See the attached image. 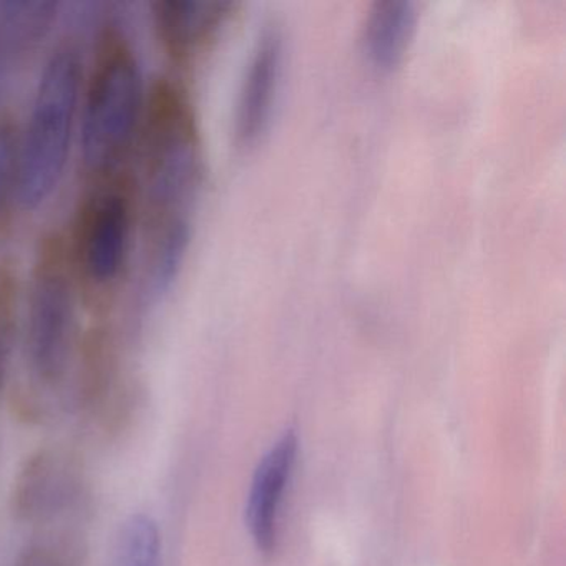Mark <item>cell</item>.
<instances>
[{
  "mask_svg": "<svg viewBox=\"0 0 566 566\" xmlns=\"http://www.w3.org/2000/svg\"><path fill=\"white\" fill-rule=\"evenodd\" d=\"M15 566H67V563L51 549L39 548L31 549Z\"/></svg>",
  "mask_w": 566,
  "mask_h": 566,
  "instance_id": "5bb4252c",
  "label": "cell"
},
{
  "mask_svg": "<svg viewBox=\"0 0 566 566\" xmlns=\"http://www.w3.org/2000/svg\"><path fill=\"white\" fill-rule=\"evenodd\" d=\"M21 132L8 115H0V211L18 197Z\"/></svg>",
  "mask_w": 566,
  "mask_h": 566,
  "instance_id": "4fadbf2b",
  "label": "cell"
},
{
  "mask_svg": "<svg viewBox=\"0 0 566 566\" xmlns=\"http://www.w3.org/2000/svg\"><path fill=\"white\" fill-rule=\"evenodd\" d=\"M296 455L297 437L290 430L271 447L254 472L248 496L247 525L261 552H273L276 546L277 512Z\"/></svg>",
  "mask_w": 566,
  "mask_h": 566,
  "instance_id": "ba28073f",
  "label": "cell"
},
{
  "mask_svg": "<svg viewBox=\"0 0 566 566\" xmlns=\"http://www.w3.org/2000/svg\"><path fill=\"white\" fill-rule=\"evenodd\" d=\"M59 2H29L12 0L0 4V44L12 54L31 52L44 41L57 22Z\"/></svg>",
  "mask_w": 566,
  "mask_h": 566,
  "instance_id": "30bf717a",
  "label": "cell"
},
{
  "mask_svg": "<svg viewBox=\"0 0 566 566\" xmlns=\"http://www.w3.org/2000/svg\"><path fill=\"white\" fill-rule=\"evenodd\" d=\"M140 134L145 228L191 220L201 181L200 130L190 97L174 78L151 82Z\"/></svg>",
  "mask_w": 566,
  "mask_h": 566,
  "instance_id": "6da1fadb",
  "label": "cell"
},
{
  "mask_svg": "<svg viewBox=\"0 0 566 566\" xmlns=\"http://www.w3.org/2000/svg\"><path fill=\"white\" fill-rule=\"evenodd\" d=\"M283 67L284 34L273 22L264 25L258 35L241 82L234 132L243 147L256 144L266 134L280 94Z\"/></svg>",
  "mask_w": 566,
  "mask_h": 566,
  "instance_id": "8992f818",
  "label": "cell"
},
{
  "mask_svg": "<svg viewBox=\"0 0 566 566\" xmlns=\"http://www.w3.org/2000/svg\"><path fill=\"white\" fill-rule=\"evenodd\" d=\"M231 9L233 0H158L151 18L164 51L187 62L217 35Z\"/></svg>",
  "mask_w": 566,
  "mask_h": 566,
  "instance_id": "52a82bcc",
  "label": "cell"
},
{
  "mask_svg": "<svg viewBox=\"0 0 566 566\" xmlns=\"http://www.w3.org/2000/svg\"><path fill=\"white\" fill-rule=\"evenodd\" d=\"M84 91V64L72 42L59 45L42 69L19 147L18 200L35 210L54 195L71 157Z\"/></svg>",
  "mask_w": 566,
  "mask_h": 566,
  "instance_id": "3957f363",
  "label": "cell"
},
{
  "mask_svg": "<svg viewBox=\"0 0 566 566\" xmlns=\"http://www.w3.org/2000/svg\"><path fill=\"white\" fill-rule=\"evenodd\" d=\"M81 101L82 158L95 178L118 171L144 117L142 65L120 25L102 29Z\"/></svg>",
  "mask_w": 566,
  "mask_h": 566,
  "instance_id": "7a4b0ae2",
  "label": "cell"
},
{
  "mask_svg": "<svg viewBox=\"0 0 566 566\" xmlns=\"http://www.w3.org/2000/svg\"><path fill=\"white\" fill-rule=\"evenodd\" d=\"M417 6L412 0H377L363 24V51L379 71L400 64L417 29Z\"/></svg>",
  "mask_w": 566,
  "mask_h": 566,
  "instance_id": "9c48e42d",
  "label": "cell"
},
{
  "mask_svg": "<svg viewBox=\"0 0 566 566\" xmlns=\"http://www.w3.org/2000/svg\"><path fill=\"white\" fill-rule=\"evenodd\" d=\"M19 304L18 274L11 264L0 263V387L18 337Z\"/></svg>",
  "mask_w": 566,
  "mask_h": 566,
  "instance_id": "7c38bea8",
  "label": "cell"
},
{
  "mask_svg": "<svg viewBox=\"0 0 566 566\" xmlns=\"http://www.w3.org/2000/svg\"><path fill=\"white\" fill-rule=\"evenodd\" d=\"M71 247L59 231L35 250L25 311V349L39 379L64 376L75 339V284Z\"/></svg>",
  "mask_w": 566,
  "mask_h": 566,
  "instance_id": "277c9868",
  "label": "cell"
},
{
  "mask_svg": "<svg viewBox=\"0 0 566 566\" xmlns=\"http://www.w3.org/2000/svg\"><path fill=\"white\" fill-rule=\"evenodd\" d=\"M134 187L120 171L97 178L78 208L71 247L75 273L91 286L108 287L120 277L134 231Z\"/></svg>",
  "mask_w": 566,
  "mask_h": 566,
  "instance_id": "5b68a950",
  "label": "cell"
},
{
  "mask_svg": "<svg viewBox=\"0 0 566 566\" xmlns=\"http://www.w3.org/2000/svg\"><path fill=\"white\" fill-rule=\"evenodd\" d=\"M158 523L147 513L125 520L115 539L112 566H164Z\"/></svg>",
  "mask_w": 566,
  "mask_h": 566,
  "instance_id": "8fae6325",
  "label": "cell"
}]
</instances>
